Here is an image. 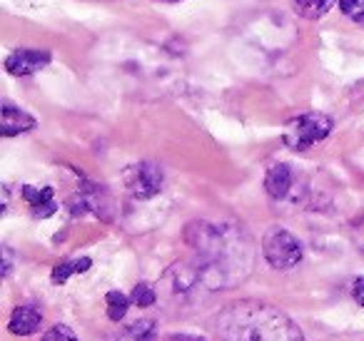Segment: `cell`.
I'll return each mask as SVG.
<instances>
[{
  "mask_svg": "<svg viewBox=\"0 0 364 341\" xmlns=\"http://www.w3.org/2000/svg\"><path fill=\"white\" fill-rule=\"evenodd\" d=\"M185 239L198 251V271L208 289L237 284L252 269V244L240 227L193 222L185 229Z\"/></svg>",
  "mask_w": 364,
  "mask_h": 341,
  "instance_id": "6da1fadb",
  "label": "cell"
},
{
  "mask_svg": "<svg viewBox=\"0 0 364 341\" xmlns=\"http://www.w3.org/2000/svg\"><path fill=\"white\" fill-rule=\"evenodd\" d=\"M215 334L223 341H307L284 311L262 301H235L215 316Z\"/></svg>",
  "mask_w": 364,
  "mask_h": 341,
  "instance_id": "7a4b0ae2",
  "label": "cell"
},
{
  "mask_svg": "<svg viewBox=\"0 0 364 341\" xmlns=\"http://www.w3.org/2000/svg\"><path fill=\"white\" fill-rule=\"evenodd\" d=\"M332 127H334L332 117L322 115V112H302V115H294L292 120L284 125L282 140L289 150L307 152L309 147H314L317 142L327 140Z\"/></svg>",
  "mask_w": 364,
  "mask_h": 341,
  "instance_id": "3957f363",
  "label": "cell"
},
{
  "mask_svg": "<svg viewBox=\"0 0 364 341\" xmlns=\"http://www.w3.org/2000/svg\"><path fill=\"white\" fill-rule=\"evenodd\" d=\"M262 254L272 269L289 271L302 261V244L292 232L272 227L262 237Z\"/></svg>",
  "mask_w": 364,
  "mask_h": 341,
  "instance_id": "277c9868",
  "label": "cell"
},
{
  "mask_svg": "<svg viewBox=\"0 0 364 341\" xmlns=\"http://www.w3.org/2000/svg\"><path fill=\"white\" fill-rule=\"evenodd\" d=\"M165 175L155 162H137L125 170V187L135 200H152L160 195Z\"/></svg>",
  "mask_w": 364,
  "mask_h": 341,
  "instance_id": "5b68a950",
  "label": "cell"
},
{
  "mask_svg": "<svg viewBox=\"0 0 364 341\" xmlns=\"http://www.w3.org/2000/svg\"><path fill=\"white\" fill-rule=\"evenodd\" d=\"M50 60L53 55L48 50H16L13 55H8L6 70L16 77H26L43 70L46 65H50Z\"/></svg>",
  "mask_w": 364,
  "mask_h": 341,
  "instance_id": "8992f818",
  "label": "cell"
},
{
  "mask_svg": "<svg viewBox=\"0 0 364 341\" xmlns=\"http://www.w3.org/2000/svg\"><path fill=\"white\" fill-rule=\"evenodd\" d=\"M36 117L28 115L26 110L11 105V102H3V110H0V132H3V137L23 135L28 130H36Z\"/></svg>",
  "mask_w": 364,
  "mask_h": 341,
  "instance_id": "52a82bcc",
  "label": "cell"
},
{
  "mask_svg": "<svg viewBox=\"0 0 364 341\" xmlns=\"http://www.w3.org/2000/svg\"><path fill=\"white\" fill-rule=\"evenodd\" d=\"M294 187V172L289 165L279 162V165H272L264 175V190L272 200H284V197L292 192Z\"/></svg>",
  "mask_w": 364,
  "mask_h": 341,
  "instance_id": "ba28073f",
  "label": "cell"
},
{
  "mask_svg": "<svg viewBox=\"0 0 364 341\" xmlns=\"http://www.w3.org/2000/svg\"><path fill=\"white\" fill-rule=\"evenodd\" d=\"M55 192H53V187H43V190H38V187L33 185H23V200L31 205L33 210V217H38V220H46V217H53L58 210L55 205Z\"/></svg>",
  "mask_w": 364,
  "mask_h": 341,
  "instance_id": "9c48e42d",
  "label": "cell"
},
{
  "mask_svg": "<svg viewBox=\"0 0 364 341\" xmlns=\"http://www.w3.org/2000/svg\"><path fill=\"white\" fill-rule=\"evenodd\" d=\"M41 321H43V316L38 309H33V306H18V309H13L8 329L16 336H31L41 329Z\"/></svg>",
  "mask_w": 364,
  "mask_h": 341,
  "instance_id": "30bf717a",
  "label": "cell"
},
{
  "mask_svg": "<svg viewBox=\"0 0 364 341\" xmlns=\"http://www.w3.org/2000/svg\"><path fill=\"white\" fill-rule=\"evenodd\" d=\"M334 3H339V0H292L294 11H297L302 18H307V21L324 18L329 11H332Z\"/></svg>",
  "mask_w": 364,
  "mask_h": 341,
  "instance_id": "8fae6325",
  "label": "cell"
},
{
  "mask_svg": "<svg viewBox=\"0 0 364 341\" xmlns=\"http://www.w3.org/2000/svg\"><path fill=\"white\" fill-rule=\"evenodd\" d=\"M92 266L90 256H82V259H75V261H60V264L53 269V284H65L73 274H85L87 269Z\"/></svg>",
  "mask_w": 364,
  "mask_h": 341,
  "instance_id": "7c38bea8",
  "label": "cell"
},
{
  "mask_svg": "<svg viewBox=\"0 0 364 341\" xmlns=\"http://www.w3.org/2000/svg\"><path fill=\"white\" fill-rule=\"evenodd\" d=\"M130 296H125L122 291H107L105 294V306H107V319L120 321L125 319L127 309H130Z\"/></svg>",
  "mask_w": 364,
  "mask_h": 341,
  "instance_id": "4fadbf2b",
  "label": "cell"
},
{
  "mask_svg": "<svg viewBox=\"0 0 364 341\" xmlns=\"http://www.w3.org/2000/svg\"><path fill=\"white\" fill-rule=\"evenodd\" d=\"M132 304H137L140 306V309H147V306H152L157 301V291L152 289L150 284H147V281H140V284L135 286V289H132Z\"/></svg>",
  "mask_w": 364,
  "mask_h": 341,
  "instance_id": "5bb4252c",
  "label": "cell"
},
{
  "mask_svg": "<svg viewBox=\"0 0 364 341\" xmlns=\"http://www.w3.org/2000/svg\"><path fill=\"white\" fill-rule=\"evenodd\" d=\"M339 11L354 23H364V0H339Z\"/></svg>",
  "mask_w": 364,
  "mask_h": 341,
  "instance_id": "9a60e30c",
  "label": "cell"
},
{
  "mask_svg": "<svg viewBox=\"0 0 364 341\" xmlns=\"http://www.w3.org/2000/svg\"><path fill=\"white\" fill-rule=\"evenodd\" d=\"M43 341H80V339H77L75 331H73L70 326L55 324L53 329H48L46 334H43Z\"/></svg>",
  "mask_w": 364,
  "mask_h": 341,
  "instance_id": "2e32d148",
  "label": "cell"
},
{
  "mask_svg": "<svg viewBox=\"0 0 364 341\" xmlns=\"http://www.w3.org/2000/svg\"><path fill=\"white\" fill-rule=\"evenodd\" d=\"M352 296H354V301L364 309V276H359V279L352 281Z\"/></svg>",
  "mask_w": 364,
  "mask_h": 341,
  "instance_id": "e0dca14e",
  "label": "cell"
},
{
  "mask_svg": "<svg viewBox=\"0 0 364 341\" xmlns=\"http://www.w3.org/2000/svg\"><path fill=\"white\" fill-rule=\"evenodd\" d=\"M167 341H205L203 336H193V334H175V336H170Z\"/></svg>",
  "mask_w": 364,
  "mask_h": 341,
  "instance_id": "ac0fdd59",
  "label": "cell"
},
{
  "mask_svg": "<svg viewBox=\"0 0 364 341\" xmlns=\"http://www.w3.org/2000/svg\"><path fill=\"white\" fill-rule=\"evenodd\" d=\"M11 266H13V264H11V251L6 249V269H3V274H6V276L11 274Z\"/></svg>",
  "mask_w": 364,
  "mask_h": 341,
  "instance_id": "d6986e66",
  "label": "cell"
}]
</instances>
